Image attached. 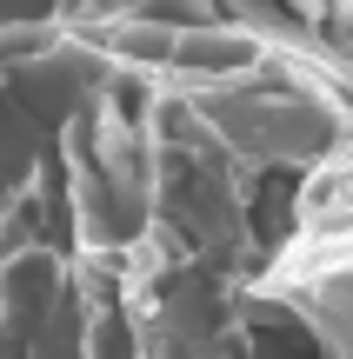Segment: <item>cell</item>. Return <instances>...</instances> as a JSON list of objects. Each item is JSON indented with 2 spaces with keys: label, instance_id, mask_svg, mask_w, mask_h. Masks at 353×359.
<instances>
[{
  "label": "cell",
  "instance_id": "7a4b0ae2",
  "mask_svg": "<svg viewBox=\"0 0 353 359\" xmlns=\"http://www.w3.org/2000/svg\"><path fill=\"white\" fill-rule=\"evenodd\" d=\"M167 47H173L167 27L133 20V13H114V27H107V40H100V60L107 67H167Z\"/></svg>",
  "mask_w": 353,
  "mask_h": 359
},
{
  "label": "cell",
  "instance_id": "6da1fadb",
  "mask_svg": "<svg viewBox=\"0 0 353 359\" xmlns=\"http://www.w3.org/2000/svg\"><path fill=\"white\" fill-rule=\"evenodd\" d=\"M267 53H274V47H267L247 20H240V27L200 20V27H180V34H173L160 74H173L180 87H194V93H213V87H240V80H253L267 67Z\"/></svg>",
  "mask_w": 353,
  "mask_h": 359
}]
</instances>
